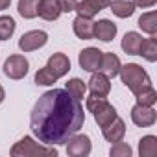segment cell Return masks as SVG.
Instances as JSON below:
<instances>
[{"label":"cell","mask_w":157,"mask_h":157,"mask_svg":"<svg viewBox=\"0 0 157 157\" xmlns=\"http://www.w3.org/2000/svg\"><path fill=\"white\" fill-rule=\"evenodd\" d=\"M4 98H6V91H4V87L0 85V104L4 102Z\"/></svg>","instance_id":"cell-32"},{"label":"cell","mask_w":157,"mask_h":157,"mask_svg":"<svg viewBox=\"0 0 157 157\" xmlns=\"http://www.w3.org/2000/svg\"><path fill=\"white\" fill-rule=\"evenodd\" d=\"M137 26H139L144 33H148V35H155V33H157V13H155V11L142 13V15L139 17Z\"/></svg>","instance_id":"cell-20"},{"label":"cell","mask_w":157,"mask_h":157,"mask_svg":"<svg viewBox=\"0 0 157 157\" xmlns=\"http://www.w3.org/2000/svg\"><path fill=\"white\" fill-rule=\"evenodd\" d=\"M10 4H11V0H0V11L8 10V8H10Z\"/></svg>","instance_id":"cell-31"},{"label":"cell","mask_w":157,"mask_h":157,"mask_svg":"<svg viewBox=\"0 0 157 157\" xmlns=\"http://www.w3.org/2000/svg\"><path fill=\"white\" fill-rule=\"evenodd\" d=\"M85 105H87V109L93 113V117H94V120H96V124H98L100 128L107 126L109 122H113V120L118 117L117 109H115L104 96H94V94H91V96L87 98Z\"/></svg>","instance_id":"cell-4"},{"label":"cell","mask_w":157,"mask_h":157,"mask_svg":"<svg viewBox=\"0 0 157 157\" xmlns=\"http://www.w3.org/2000/svg\"><path fill=\"white\" fill-rule=\"evenodd\" d=\"M139 56H142V57H144L146 61H150V63H155V61H157V37H155V35H150L148 39H144Z\"/></svg>","instance_id":"cell-23"},{"label":"cell","mask_w":157,"mask_h":157,"mask_svg":"<svg viewBox=\"0 0 157 157\" xmlns=\"http://www.w3.org/2000/svg\"><path fill=\"white\" fill-rule=\"evenodd\" d=\"M109 8L113 11V15H117L118 19H129L135 13V4L133 0H111Z\"/></svg>","instance_id":"cell-19"},{"label":"cell","mask_w":157,"mask_h":157,"mask_svg":"<svg viewBox=\"0 0 157 157\" xmlns=\"http://www.w3.org/2000/svg\"><path fill=\"white\" fill-rule=\"evenodd\" d=\"M37 4H39V0H19L17 11L22 19H35L37 17Z\"/></svg>","instance_id":"cell-24"},{"label":"cell","mask_w":157,"mask_h":157,"mask_svg":"<svg viewBox=\"0 0 157 157\" xmlns=\"http://www.w3.org/2000/svg\"><path fill=\"white\" fill-rule=\"evenodd\" d=\"M117 35V24L109 19H102L94 22V39L102 43H111Z\"/></svg>","instance_id":"cell-15"},{"label":"cell","mask_w":157,"mask_h":157,"mask_svg":"<svg viewBox=\"0 0 157 157\" xmlns=\"http://www.w3.org/2000/svg\"><path fill=\"white\" fill-rule=\"evenodd\" d=\"M65 144H67V153L70 157H87L91 155V150H93L91 137L83 133H74L72 137H68Z\"/></svg>","instance_id":"cell-6"},{"label":"cell","mask_w":157,"mask_h":157,"mask_svg":"<svg viewBox=\"0 0 157 157\" xmlns=\"http://www.w3.org/2000/svg\"><path fill=\"white\" fill-rule=\"evenodd\" d=\"M118 76H120L122 83H124L133 94H137V93L142 91L144 87L151 85V80H150L148 72H146L140 65H137V63H126V65H122Z\"/></svg>","instance_id":"cell-2"},{"label":"cell","mask_w":157,"mask_h":157,"mask_svg":"<svg viewBox=\"0 0 157 157\" xmlns=\"http://www.w3.org/2000/svg\"><path fill=\"white\" fill-rule=\"evenodd\" d=\"M109 155L111 157H131L133 155V150H131V146L128 142L118 140V142H113V146L109 150Z\"/></svg>","instance_id":"cell-28"},{"label":"cell","mask_w":157,"mask_h":157,"mask_svg":"<svg viewBox=\"0 0 157 157\" xmlns=\"http://www.w3.org/2000/svg\"><path fill=\"white\" fill-rule=\"evenodd\" d=\"M135 100L140 105H155V102H157V91L151 85H148V87H144L142 91H139L135 94Z\"/></svg>","instance_id":"cell-26"},{"label":"cell","mask_w":157,"mask_h":157,"mask_svg":"<svg viewBox=\"0 0 157 157\" xmlns=\"http://www.w3.org/2000/svg\"><path fill=\"white\" fill-rule=\"evenodd\" d=\"M120 59L115 52H102V63H100V72H104L107 78H115L120 72Z\"/></svg>","instance_id":"cell-16"},{"label":"cell","mask_w":157,"mask_h":157,"mask_svg":"<svg viewBox=\"0 0 157 157\" xmlns=\"http://www.w3.org/2000/svg\"><path fill=\"white\" fill-rule=\"evenodd\" d=\"M37 15L44 21H57L61 15V10L57 6V0H39L37 4Z\"/></svg>","instance_id":"cell-18"},{"label":"cell","mask_w":157,"mask_h":157,"mask_svg":"<svg viewBox=\"0 0 157 157\" xmlns=\"http://www.w3.org/2000/svg\"><path fill=\"white\" fill-rule=\"evenodd\" d=\"M102 133H104V139H105L107 142H111V144H113V142H118V140H122L124 135H126V122L117 117L113 122H109L107 126L102 128Z\"/></svg>","instance_id":"cell-14"},{"label":"cell","mask_w":157,"mask_h":157,"mask_svg":"<svg viewBox=\"0 0 157 157\" xmlns=\"http://www.w3.org/2000/svg\"><path fill=\"white\" fill-rule=\"evenodd\" d=\"M56 82H57V78H56L46 67H43V68H39V70L35 72V83H37V85L48 87V85H54Z\"/></svg>","instance_id":"cell-27"},{"label":"cell","mask_w":157,"mask_h":157,"mask_svg":"<svg viewBox=\"0 0 157 157\" xmlns=\"http://www.w3.org/2000/svg\"><path fill=\"white\" fill-rule=\"evenodd\" d=\"M4 74L10 80H22L30 70V63L22 54H13L4 61Z\"/></svg>","instance_id":"cell-5"},{"label":"cell","mask_w":157,"mask_h":157,"mask_svg":"<svg viewBox=\"0 0 157 157\" xmlns=\"http://www.w3.org/2000/svg\"><path fill=\"white\" fill-rule=\"evenodd\" d=\"M142 43H144V37H142L139 32H128V33L122 37L120 46H122V50H124L128 56H139Z\"/></svg>","instance_id":"cell-17"},{"label":"cell","mask_w":157,"mask_h":157,"mask_svg":"<svg viewBox=\"0 0 157 157\" xmlns=\"http://www.w3.org/2000/svg\"><path fill=\"white\" fill-rule=\"evenodd\" d=\"M139 155L140 157H155L157 155V137L144 135L139 140Z\"/></svg>","instance_id":"cell-21"},{"label":"cell","mask_w":157,"mask_h":157,"mask_svg":"<svg viewBox=\"0 0 157 157\" xmlns=\"http://www.w3.org/2000/svg\"><path fill=\"white\" fill-rule=\"evenodd\" d=\"M80 67L87 72H96L100 70V63H102V50L100 48H94V46H89V48H83L80 52Z\"/></svg>","instance_id":"cell-9"},{"label":"cell","mask_w":157,"mask_h":157,"mask_svg":"<svg viewBox=\"0 0 157 157\" xmlns=\"http://www.w3.org/2000/svg\"><path fill=\"white\" fill-rule=\"evenodd\" d=\"M135 8H140V10H146V8H153L157 4V0H133Z\"/></svg>","instance_id":"cell-30"},{"label":"cell","mask_w":157,"mask_h":157,"mask_svg":"<svg viewBox=\"0 0 157 157\" xmlns=\"http://www.w3.org/2000/svg\"><path fill=\"white\" fill-rule=\"evenodd\" d=\"M11 157H39V155H46V157H56L57 150L54 146H46V144H39L35 142L33 137L24 135L19 142H15L10 150Z\"/></svg>","instance_id":"cell-3"},{"label":"cell","mask_w":157,"mask_h":157,"mask_svg":"<svg viewBox=\"0 0 157 157\" xmlns=\"http://www.w3.org/2000/svg\"><path fill=\"white\" fill-rule=\"evenodd\" d=\"M46 68L57 78H63V76H67L68 74V70H70V59L67 57V54H63V52H56V54H52L50 57H48V61H46Z\"/></svg>","instance_id":"cell-11"},{"label":"cell","mask_w":157,"mask_h":157,"mask_svg":"<svg viewBox=\"0 0 157 157\" xmlns=\"http://www.w3.org/2000/svg\"><path fill=\"white\" fill-rule=\"evenodd\" d=\"M91 74H93V76H91V80L87 82V83H89V91H91V94L107 98L109 93H111V78H107V76H105L104 72H100V70L91 72Z\"/></svg>","instance_id":"cell-10"},{"label":"cell","mask_w":157,"mask_h":157,"mask_svg":"<svg viewBox=\"0 0 157 157\" xmlns=\"http://www.w3.org/2000/svg\"><path fill=\"white\" fill-rule=\"evenodd\" d=\"M65 91L68 93V94H72L76 100H83L85 98V93H87V85H85V82L83 80H80V78H70V80L67 82V85H65Z\"/></svg>","instance_id":"cell-22"},{"label":"cell","mask_w":157,"mask_h":157,"mask_svg":"<svg viewBox=\"0 0 157 157\" xmlns=\"http://www.w3.org/2000/svg\"><path fill=\"white\" fill-rule=\"evenodd\" d=\"M85 124V113L80 100L65 89H50L39 96L30 115L33 137L46 146H61Z\"/></svg>","instance_id":"cell-1"},{"label":"cell","mask_w":157,"mask_h":157,"mask_svg":"<svg viewBox=\"0 0 157 157\" xmlns=\"http://www.w3.org/2000/svg\"><path fill=\"white\" fill-rule=\"evenodd\" d=\"M72 30H74V33H76L78 39H83V41L94 39V22H93V19L78 15L72 21Z\"/></svg>","instance_id":"cell-13"},{"label":"cell","mask_w":157,"mask_h":157,"mask_svg":"<svg viewBox=\"0 0 157 157\" xmlns=\"http://www.w3.org/2000/svg\"><path fill=\"white\" fill-rule=\"evenodd\" d=\"M17 22L10 15H0V41H8L15 33Z\"/></svg>","instance_id":"cell-25"},{"label":"cell","mask_w":157,"mask_h":157,"mask_svg":"<svg viewBox=\"0 0 157 157\" xmlns=\"http://www.w3.org/2000/svg\"><path fill=\"white\" fill-rule=\"evenodd\" d=\"M109 2L111 0H82V2H78L74 11L78 15H82V17L93 19L94 15H98V11L109 8Z\"/></svg>","instance_id":"cell-12"},{"label":"cell","mask_w":157,"mask_h":157,"mask_svg":"<svg viewBox=\"0 0 157 157\" xmlns=\"http://www.w3.org/2000/svg\"><path fill=\"white\" fill-rule=\"evenodd\" d=\"M48 43V33L43 30H30L26 33L21 35L19 39V48L22 52H35L39 48H43Z\"/></svg>","instance_id":"cell-7"},{"label":"cell","mask_w":157,"mask_h":157,"mask_svg":"<svg viewBox=\"0 0 157 157\" xmlns=\"http://www.w3.org/2000/svg\"><path fill=\"white\" fill-rule=\"evenodd\" d=\"M57 6H59L61 13H70V11L76 10L78 0H57Z\"/></svg>","instance_id":"cell-29"},{"label":"cell","mask_w":157,"mask_h":157,"mask_svg":"<svg viewBox=\"0 0 157 157\" xmlns=\"http://www.w3.org/2000/svg\"><path fill=\"white\" fill-rule=\"evenodd\" d=\"M157 120V113L153 109V105H140L135 104L131 107V122L137 128H150L153 126Z\"/></svg>","instance_id":"cell-8"}]
</instances>
